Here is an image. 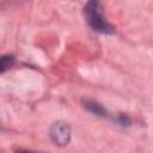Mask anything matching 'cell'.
<instances>
[{"mask_svg":"<svg viewBox=\"0 0 153 153\" xmlns=\"http://www.w3.org/2000/svg\"><path fill=\"white\" fill-rule=\"evenodd\" d=\"M84 106H85L90 112H92V114L96 115V116H99V117H105V116H108L106 110H105L99 103H97V102H94V100L85 99V100H84Z\"/></svg>","mask_w":153,"mask_h":153,"instance_id":"3957f363","label":"cell"},{"mask_svg":"<svg viewBox=\"0 0 153 153\" xmlns=\"http://www.w3.org/2000/svg\"><path fill=\"white\" fill-rule=\"evenodd\" d=\"M117 122H118V124H121V126H129L130 120H129L128 116H126V115H118Z\"/></svg>","mask_w":153,"mask_h":153,"instance_id":"5b68a950","label":"cell"},{"mask_svg":"<svg viewBox=\"0 0 153 153\" xmlns=\"http://www.w3.org/2000/svg\"><path fill=\"white\" fill-rule=\"evenodd\" d=\"M14 63V57L12 55H4L1 57V62H0V69L1 73H5L7 69H10Z\"/></svg>","mask_w":153,"mask_h":153,"instance_id":"277c9868","label":"cell"},{"mask_svg":"<svg viewBox=\"0 0 153 153\" xmlns=\"http://www.w3.org/2000/svg\"><path fill=\"white\" fill-rule=\"evenodd\" d=\"M49 135L56 146L63 147L71 141V128L63 122H55L50 127Z\"/></svg>","mask_w":153,"mask_h":153,"instance_id":"7a4b0ae2","label":"cell"},{"mask_svg":"<svg viewBox=\"0 0 153 153\" xmlns=\"http://www.w3.org/2000/svg\"><path fill=\"white\" fill-rule=\"evenodd\" d=\"M84 17L92 30L103 35L115 33V27L106 20L99 0H87L84 6Z\"/></svg>","mask_w":153,"mask_h":153,"instance_id":"6da1fadb","label":"cell"}]
</instances>
